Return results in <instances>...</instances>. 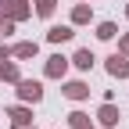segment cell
<instances>
[{"mask_svg": "<svg viewBox=\"0 0 129 129\" xmlns=\"http://www.w3.org/2000/svg\"><path fill=\"white\" fill-rule=\"evenodd\" d=\"M7 57H11V47H7L4 40H0V61H7Z\"/></svg>", "mask_w": 129, "mask_h": 129, "instance_id": "cell-17", "label": "cell"}, {"mask_svg": "<svg viewBox=\"0 0 129 129\" xmlns=\"http://www.w3.org/2000/svg\"><path fill=\"white\" fill-rule=\"evenodd\" d=\"M75 36V25H50L47 29V40H50L54 47H61V43H68Z\"/></svg>", "mask_w": 129, "mask_h": 129, "instance_id": "cell-9", "label": "cell"}, {"mask_svg": "<svg viewBox=\"0 0 129 129\" xmlns=\"http://www.w3.org/2000/svg\"><path fill=\"white\" fill-rule=\"evenodd\" d=\"M61 93L68 97V101H86V97H90V83H83V79H68V83L61 86Z\"/></svg>", "mask_w": 129, "mask_h": 129, "instance_id": "cell-6", "label": "cell"}, {"mask_svg": "<svg viewBox=\"0 0 129 129\" xmlns=\"http://www.w3.org/2000/svg\"><path fill=\"white\" fill-rule=\"evenodd\" d=\"M11 129H36V122H22V125H11Z\"/></svg>", "mask_w": 129, "mask_h": 129, "instance_id": "cell-18", "label": "cell"}, {"mask_svg": "<svg viewBox=\"0 0 129 129\" xmlns=\"http://www.w3.org/2000/svg\"><path fill=\"white\" fill-rule=\"evenodd\" d=\"M93 61H97V57H93V50H86V47H83V50H75V54L68 57V64H72V68H79V72H90Z\"/></svg>", "mask_w": 129, "mask_h": 129, "instance_id": "cell-12", "label": "cell"}, {"mask_svg": "<svg viewBox=\"0 0 129 129\" xmlns=\"http://www.w3.org/2000/svg\"><path fill=\"white\" fill-rule=\"evenodd\" d=\"M125 18H129V4H125Z\"/></svg>", "mask_w": 129, "mask_h": 129, "instance_id": "cell-19", "label": "cell"}, {"mask_svg": "<svg viewBox=\"0 0 129 129\" xmlns=\"http://www.w3.org/2000/svg\"><path fill=\"white\" fill-rule=\"evenodd\" d=\"M118 54L129 57V32H122V36H118Z\"/></svg>", "mask_w": 129, "mask_h": 129, "instance_id": "cell-16", "label": "cell"}, {"mask_svg": "<svg viewBox=\"0 0 129 129\" xmlns=\"http://www.w3.org/2000/svg\"><path fill=\"white\" fill-rule=\"evenodd\" d=\"M104 68H108L111 79H129V57L115 50V54H108V57H104Z\"/></svg>", "mask_w": 129, "mask_h": 129, "instance_id": "cell-4", "label": "cell"}, {"mask_svg": "<svg viewBox=\"0 0 129 129\" xmlns=\"http://www.w3.org/2000/svg\"><path fill=\"white\" fill-rule=\"evenodd\" d=\"M115 36H118L115 22H97V40H115Z\"/></svg>", "mask_w": 129, "mask_h": 129, "instance_id": "cell-15", "label": "cell"}, {"mask_svg": "<svg viewBox=\"0 0 129 129\" xmlns=\"http://www.w3.org/2000/svg\"><path fill=\"white\" fill-rule=\"evenodd\" d=\"M0 14L11 22H25L32 18V0H0Z\"/></svg>", "mask_w": 129, "mask_h": 129, "instance_id": "cell-2", "label": "cell"}, {"mask_svg": "<svg viewBox=\"0 0 129 129\" xmlns=\"http://www.w3.org/2000/svg\"><path fill=\"white\" fill-rule=\"evenodd\" d=\"M68 125L72 129H93V118L86 111H68Z\"/></svg>", "mask_w": 129, "mask_h": 129, "instance_id": "cell-13", "label": "cell"}, {"mask_svg": "<svg viewBox=\"0 0 129 129\" xmlns=\"http://www.w3.org/2000/svg\"><path fill=\"white\" fill-rule=\"evenodd\" d=\"M36 54H40V43H36V40H22V43L11 47V57H14V61H32Z\"/></svg>", "mask_w": 129, "mask_h": 129, "instance_id": "cell-7", "label": "cell"}, {"mask_svg": "<svg viewBox=\"0 0 129 129\" xmlns=\"http://www.w3.org/2000/svg\"><path fill=\"white\" fill-rule=\"evenodd\" d=\"M90 22H93V7L86 4V0H79V4L72 7V22L68 25H90Z\"/></svg>", "mask_w": 129, "mask_h": 129, "instance_id": "cell-11", "label": "cell"}, {"mask_svg": "<svg viewBox=\"0 0 129 129\" xmlns=\"http://www.w3.org/2000/svg\"><path fill=\"white\" fill-rule=\"evenodd\" d=\"M43 75L47 79H64V75H68V57H64V54H50L43 61Z\"/></svg>", "mask_w": 129, "mask_h": 129, "instance_id": "cell-5", "label": "cell"}, {"mask_svg": "<svg viewBox=\"0 0 129 129\" xmlns=\"http://www.w3.org/2000/svg\"><path fill=\"white\" fill-rule=\"evenodd\" d=\"M122 122V111L115 108V101H104L101 108H97V125H101V129H115Z\"/></svg>", "mask_w": 129, "mask_h": 129, "instance_id": "cell-3", "label": "cell"}, {"mask_svg": "<svg viewBox=\"0 0 129 129\" xmlns=\"http://www.w3.org/2000/svg\"><path fill=\"white\" fill-rule=\"evenodd\" d=\"M18 79H22V68H18V61H14V57H7V61H0V83H18Z\"/></svg>", "mask_w": 129, "mask_h": 129, "instance_id": "cell-10", "label": "cell"}, {"mask_svg": "<svg viewBox=\"0 0 129 129\" xmlns=\"http://www.w3.org/2000/svg\"><path fill=\"white\" fill-rule=\"evenodd\" d=\"M14 93H18L22 104H40L43 101V83L40 79H18L14 83Z\"/></svg>", "mask_w": 129, "mask_h": 129, "instance_id": "cell-1", "label": "cell"}, {"mask_svg": "<svg viewBox=\"0 0 129 129\" xmlns=\"http://www.w3.org/2000/svg\"><path fill=\"white\" fill-rule=\"evenodd\" d=\"M32 4H36V7H32V11H36V14H40V18H50V14L57 11V0H32Z\"/></svg>", "mask_w": 129, "mask_h": 129, "instance_id": "cell-14", "label": "cell"}, {"mask_svg": "<svg viewBox=\"0 0 129 129\" xmlns=\"http://www.w3.org/2000/svg\"><path fill=\"white\" fill-rule=\"evenodd\" d=\"M4 115L11 118V125H22V122H32V104H11V108H4Z\"/></svg>", "mask_w": 129, "mask_h": 129, "instance_id": "cell-8", "label": "cell"}]
</instances>
